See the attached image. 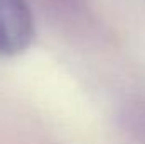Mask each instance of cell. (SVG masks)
Wrapping results in <instances>:
<instances>
[{
    "instance_id": "obj_1",
    "label": "cell",
    "mask_w": 145,
    "mask_h": 144,
    "mask_svg": "<svg viewBox=\"0 0 145 144\" xmlns=\"http://www.w3.org/2000/svg\"><path fill=\"white\" fill-rule=\"evenodd\" d=\"M36 34L34 17L25 0H0V58L24 53Z\"/></svg>"
}]
</instances>
